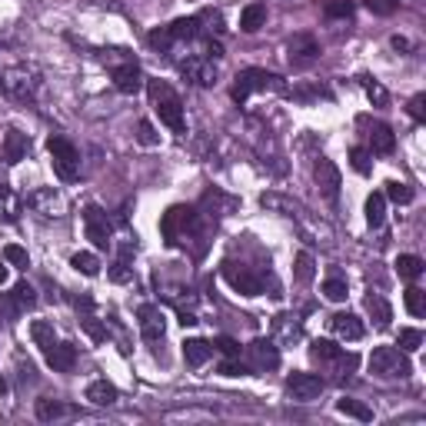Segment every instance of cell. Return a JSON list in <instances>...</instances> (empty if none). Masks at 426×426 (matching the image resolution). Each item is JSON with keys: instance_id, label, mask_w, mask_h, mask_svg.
<instances>
[{"instance_id": "e0dca14e", "label": "cell", "mask_w": 426, "mask_h": 426, "mask_svg": "<svg viewBox=\"0 0 426 426\" xmlns=\"http://www.w3.org/2000/svg\"><path fill=\"white\" fill-rule=\"evenodd\" d=\"M330 326H333V333H337L340 340H363V323H360V316H353V314H337L333 320H330Z\"/></svg>"}, {"instance_id": "4316f807", "label": "cell", "mask_w": 426, "mask_h": 426, "mask_svg": "<svg viewBox=\"0 0 426 426\" xmlns=\"http://www.w3.org/2000/svg\"><path fill=\"white\" fill-rule=\"evenodd\" d=\"M337 410H340L343 416H353V420H360V423H370V420H373V410H370L366 403H360V400H350V396L337 400Z\"/></svg>"}, {"instance_id": "60d3db41", "label": "cell", "mask_w": 426, "mask_h": 426, "mask_svg": "<svg viewBox=\"0 0 426 426\" xmlns=\"http://www.w3.org/2000/svg\"><path fill=\"white\" fill-rule=\"evenodd\" d=\"M147 44H150L153 51L170 53V44H174V37H170V30H167V27H160V30H153L150 37H147Z\"/></svg>"}, {"instance_id": "83f0119b", "label": "cell", "mask_w": 426, "mask_h": 426, "mask_svg": "<svg viewBox=\"0 0 426 426\" xmlns=\"http://www.w3.org/2000/svg\"><path fill=\"white\" fill-rule=\"evenodd\" d=\"M4 84H7V90H11L17 101H30V97H34V80H30V77H24V70L11 74Z\"/></svg>"}, {"instance_id": "ee69618b", "label": "cell", "mask_w": 426, "mask_h": 426, "mask_svg": "<svg viewBox=\"0 0 426 426\" xmlns=\"http://www.w3.org/2000/svg\"><path fill=\"white\" fill-rule=\"evenodd\" d=\"M137 140L143 147H157V143H160V137H157V130H153L150 120H140L137 124Z\"/></svg>"}, {"instance_id": "f1b7e54d", "label": "cell", "mask_w": 426, "mask_h": 426, "mask_svg": "<svg viewBox=\"0 0 426 426\" xmlns=\"http://www.w3.org/2000/svg\"><path fill=\"white\" fill-rule=\"evenodd\" d=\"M370 147H373V153H393V147H396V137H393V130L389 127H373L370 130Z\"/></svg>"}, {"instance_id": "52a82bcc", "label": "cell", "mask_w": 426, "mask_h": 426, "mask_svg": "<svg viewBox=\"0 0 426 426\" xmlns=\"http://www.w3.org/2000/svg\"><path fill=\"white\" fill-rule=\"evenodd\" d=\"M310 356H314L316 363H330V366H340V370H353L356 366V356L343 353V347H337L333 340H314L310 343Z\"/></svg>"}, {"instance_id": "b9f144b4", "label": "cell", "mask_w": 426, "mask_h": 426, "mask_svg": "<svg viewBox=\"0 0 426 426\" xmlns=\"http://www.w3.org/2000/svg\"><path fill=\"white\" fill-rule=\"evenodd\" d=\"M4 260L7 264H13V266H30V257H27V250L24 247H17V243H11V247H4Z\"/></svg>"}, {"instance_id": "484cf974", "label": "cell", "mask_w": 426, "mask_h": 426, "mask_svg": "<svg viewBox=\"0 0 426 426\" xmlns=\"http://www.w3.org/2000/svg\"><path fill=\"white\" fill-rule=\"evenodd\" d=\"M366 310H370V316L376 320V326L383 330V326H389V320H393V310H389V303L380 297V293H370L366 297Z\"/></svg>"}, {"instance_id": "f546056e", "label": "cell", "mask_w": 426, "mask_h": 426, "mask_svg": "<svg viewBox=\"0 0 426 426\" xmlns=\"http://www.w3.org/2000/svg\"><path fill=\"white\" fill-rule=\"evenodd\" d=\"M30 337H34V343H37L40 350H51L53 343H57L53 323H47V320H34V323H30Z\"/></svg>"}, {"instance_id": "8fae6325", "label": "cell", "mask_w": 426, "mask_h": 426, "mask_svg": "<svg viewBox=\"0 0 426 426\" xmlns=\"http://www.w3.org/2000/svg\"><path fill=\"white\" fill-rule=\"evenodd\" d=\"M180 74L193 80V84H200V87H213L217 84V70H213V60H203V57H187V60H180Z\"/></svg>"}, {"instance_id": "d6a6232c", "label": "cell", "mask_w": 426, "mask_h": 426, "mask_svg": "<svg viewBox=\"0 0 426 426\" xmlns=\"http://www.w3.org/2000/svg\"><path fill=\"white\" fill-rule=\"evenodd\" d=\"M293 273H297V280H300V283H314L316 264H314V257H310L306 250L297 253V260H293Z\"/></svg>"}, {"instance_id": "836d02e7", "label": "cell", "mask_w": 426, "mask_h": 426, "mask_svg": "<svg viewBox=\"0 0 426 426\" xmlns=\"http://www.w3.org/2000/svg\"><path fill=\"white\" fill-rule=\"evenodd\" d=\"M347 280L343 276H330V280H323V297L326 300H333V303H343L347 300Z\"/></svg>"}, {"instance_id": "4dcf8cb0", "label": "cell", "mask_w": 426, "mask_h": 426, "mask_svg": "<svg viewBox=\"0 0 426 426\" xmlns=\"http://www.w3.org/2000/svg\"><path fill=\"white\" fill-rule=\"evenodd\" d=\"M383 217H387V197H383V193H370V197H366V224L380 226Z\"/></svg>"}, {"instance_id": "6f0895ef", "label": "cell", "mask_w": 426, "mask_h": 426, "mask_svg": "<svg viewBox=\"0 0 426 426\" xmlns=\"http://www.w3.org/2000/svg\"><path fill=\"white\" fill-rule=\"evenodd\" d=\"M180 323H183V326H193V323H197V316H193V314H180Z\"/></svg>"}, {"instance_id": "cb8c5ba5", "label": "cell", "mask_w": 426, "mask_h": 426, "mask_svg": "<svg viewBox=\"0 0 426 426\" xmlns=\"http://www.w3.org/2000/svg\"><path fill=\"white\" fill-rule=\"evenodd\" d=\"M167 30H170L174 40H193V37H200V17H180Z\"/></svg>"}, {"instance_id": "9f6ffc18", "label": "cell", "mask_w": 426, "mask_h": 426, "mask_svg": "<svg viewBox=\"0 0 426 426\" xmlns=\"http://www.w3.org/2000/svg\"><path fill=\"white\" fill-rule=\"evenodd\" d=\"M389 44H393V51H410V40H403V37H393Z\"/></svg>"}, {"instance_id": "7c38bea8", "label": "cell", "mask_w": 426, "mask_h": 426, "mask_svg": "<svg viewBox=\"0 0 426 426\" xmlns=\"http://www.w3.org/2000/svg\"><path fill=\"white\" fill-rule=\"evenodd\" d=\"M247 353H250V363L257 366V370H276L280 366V350H276L273 340H253L250 347H247Z\"/></svg>"}, {"instance_id": "8d00e7d4", "label": "cell", "mask_w": 426, "mask_h": 426, "mask_svg": "<svg viewBox=\"0 0 426 426\" xmlns=\"http://www.w3.org/2000/svg\"><path fill=\"white\" fill-rule=\"evenodd\" d=\"M383 197H389L393 203H410L413 200V187L410 183H400V180H393V183H387V193Z\"/></svg>"}, {"instance_id": "44dd1931", "label": "cell", "mask_w": 426, "mask_h": 426, "mask_svg": "<svg viewBox=\"0 0 426 426\" xmlns=\"http://www.w3.org/2000/svg\"><path fill=\"white\" fill-rule=\"evenodd\" d=\"M210 353H213V343H207V340H187L183 343V360H187L190 366H203L207 360H210Z\"/></svg>"}, {"instance_id": "e575fe53", "label": "cell", "mask_w": 426, "mask_h": 426, "mask_svg": "<svg viewBox=\"0 0 426 426\" xmlns=\"http://www.w3.org/2000/svg\"><path fill=\"white\" fill-rule=\"evenodd\" d=\"M403 303H406V310H410V316H423L426 314V293L420 287H410L406 293H403Z\"/></svg>"}, {"instance_id": "7402d4cb", "label": "cell", "mask_w": 426, "mask_h": 426, "mask_svg": "<svg viewBox=\"0 0 426 426\" xmlns=\"http://www.w3.org/2000/svg\"><path fill=\"white\" fill-rule=\"evenodd\" d=\"M264 24H266V7L264 4L243 7V13H240V30H243V34H257Z\"/></svg>"}, {"instance_id": "816d5d0a", "label": "cell", "mask_w": 426, "mask_h": 426, "mask_svg": "<svg viewBox=\"0 0 426 426\" xmlns=\"http://www.w3.org/2000/svg\"><path fill=\"white\" fill-rule=\"evenodd\" d=\"M213 347L224 353V356H240V343L233 337H217V343H213Z\"/></svg>"}, {"instance_id": "9a60e30c", "label": "cell", "mask_w": 426, "mask_h": 426, "mask_svg": "<svg viewBox=\"0 0 426 426\" xmlns=\"http://www.w3.org/2000/svg\"><path fill=\"white\" fill-rule=\"evenodd\" d=\"M113 87L120 90V93H137V90L143 87V74H140L137 63L117 67V70H113Z\"/></svg>"}, {"instance_id": "603a6c76", "label": "cell", "mask_w": 426, "mask_h": 426, "mask_svg": "<svg viewBox=\"0 0 426 426\" xmlns=\"http://www.w3.org/2000/svg\"><path fill=\"white\" fill-rule=\"evenodd\" d=\"M87 400L97 403V406H110V403H117V387L107 380H93L87 387Z\"/></svg>"}, {"instance_id": "7dc6e473", "label": "cell", "mask_w": 426, "mask_h": 426, "mask_svg": "<svg viewBox=\"0 0 426 426\" xmlns=\"http://www.w3.org/2000/svg\"><path fill=\"white\" fill-rule=\"evenodd\" d=\"M0 207H4V217L7 220H17V200L11 197V190L0 183Z\"/></svg>"}, {"instance_id": "3957f363", "label": "cell", "mask_w": 426, "mask_h": 426, "mask_svg": "<svg viewBox=\"0 0 426 426\" xmlns=\"http://www.w3.org/2000/svg\"><path fill=\"white\" fill-rule=\"evenodd\" d=\"M47 150H51L53 157V174L60 176V180H77V174H80V153H77V147L70 143L67 137H51L47 140Z\"/></svg>"}, {"instance_id": "f907efd6", "label": "cell", "mask_w": 426, "mask_h": 426, "mask_svg": "<svg viewBox=\"0 0 426 426\" xmlns=\"http://www.w3.org/2000/svg\"><path fill=\"white\" fill-rule=\"evenodd\" d=\"M410 117H413L416 124L426 120V93H416L413 101H410Z\"/></svg>"}, {"instance_id": "ac0fdd59", "label": "cell", "mask_w": 426, "mask_h": 426, "mask_svg": "<svg viewBox=\"0 0 426 426\" xmlns=\"http://www.w3.org/2000/svg\"><path fill=\"white\" fill-rule=\"evenodd\" d=\"M140 330H143V340L147 343L163 340V316L157 306H140Z\"/></svg>"}, {"instance_id": "f6af8a7d", "label": "cell", "mask_w": 426, "mask_h": 426, "mask_svg": "<svg viewBox=\"0 0 426 426\" xmlns=\"http://www.w3.org/2000/svg\"><path fill=\"white\" fill-rule=\"evenodd\" d=\"M350 167L356 170V174H370V150L353 147V150H350Z\"/></svg>"}, {"instance_id": "db71d44e", "label": "cell", "mask_w": 426, "mask_h": 426, "mask_svg": "<svg viewBox=\"0 0 426 426\" xmlns=\"http://www.w3.org/2000/svg\"><path fill=\"white\" fill-rule=\"evenodd\" d=\"M353 13V0H337L326 7V17H350Z\"/></svg>"}, {"instance_id": "5bb4252c", "label": "cell", "mask_w": 426, "mask_h": 426, "mask_svg": "<svg viewBox=\"0 0 426 426\" xmlns=\"http://www.w3.org/2000/svg\"><path fill=\"white\" fill-rule=\"evenodd\" d=\"M30 207L37 213H44V217H63V210H67V203H63L60 193H53V190H37V193H30Z\"/></svg>"}, {"instance_id": "30bf717a", "label": "cell", "mask_w": 426, "mask_h": 426, "mask_svg": "<svg viewBox=\"0 0 426 426\" xmlns=\"http://www.w3.org/2000/svg\"><path fill=\"white\" fill-rule=\"evenodd\" d=\"M287 51H290V63H293V67H310V63L320 57V44H316L310 34H297V37L287 44Z\"/></svg>"}, {"instance_id": "8992f818", "label": "cell", "mask_w": 426, "mask_h": 426, "mask_svg": "<svg viewBox=\"0 0 426 426\" xmlns=\"http://www.w3.org/2000/svg\"><path fill=\"white\" fill-rule=\"evenodd\" d=\"M224 280L237 290V293H243V297H260V293H264V280L257 273H250L247 266H237L233 260L224 264Z\"/></svg>"}, {"instance_id": "1f68e13d", "label": "cell", "mask_w": 426, "mask_h": 426, "mask_svg": "<svg viewBox=\"0 0 426 426\" xmlns=\"http://www.w3.org/2000/svg\"><path fill=\"white\" fill-rule=\"evenodd\" d=\"M70 266H74L77 273H84V276H97V273H101V260H97L93 253H74V257H70Z\"/></svg>"}, {"instance_id": "ffe728a7", "label": "cell", "mask_w": 426, "mask_h": 426, "mask_svg": "<svg viewBox=\"0 0 426 426\" xmlns=\"http://www.w3.org/2000/svg\"><path fill=\"white\" fill-rule=\"evenodd\" d=\"M27 150H30V140H27V134H20V130H7V137H4V157L11 163L24 160Z\"/></svg>"}, {"instance_id": "6da1fadb", "label": "cell", "mask_w": 426, "mask_h": 426, "mask_svg": "<svg viewBox=\"0 0 426 426\" xmlns=\"http://www.w3.org/2000/svg\"><path fill=\"white\" fill-rule=\"evenodd\" d=\"M150 87V101H153V110L160 113V120L174 134H187V120H183V103H180V97L174 93V87L170 84H163V80H150L147 84Z\"/></svg>"}, {"instance_id": "9c48e42d", "label": "cell", "mask_w": 426, "mask_h": 426, "mask_svg": "<svg viewBox=\"0 0 426 426\" xmlns=\"http://www.w3.org/2000/svg\"><path fill=\"white\" fill-rule=\"evenodd\" d=\"M314 176H316V187H320V193H323L326 200H337L340 197V170L333 160H326V157H320L314 167Z\"/></svg>"}, {"instance_id": "11a10c76", "label": "cell", "mask_w": 426, "mask_h": 426, "mask_svg": "<svg viewBox=\"0 0 426 426\" xmlns=\"http://www.w3.org/2000/svg\"><path fill=\"white\" fill-rule=\"evenodd\" d=\"M84 330L90 333V340H93V343H103V340H107V330H103V326L97 323V320H90V316L84 320Z\"/></svg>"}, {"instance_id": "277c9868", "label": "cell", "mask_w": 426, "mask_h": 426, "mask_svg": "<svg viewBox=\"0 0 426 426\" xmlns=\"http://www.w3.org/2000/svg\"><path fill=\"white\" fill-rule=\"evenodd\" d=\"M193 220H197V213L190 210V207H183V203L170 207V210L160 217V233H163V240H167L170 247H176V243H180V237H187V230L193 226Z\"/></svg>"}, {"instance_id": "7a4b0ae2", "label": "cell", "mask_w": 426, "mask_h": 426, "mask_svg": "<svg viewBox=\"0 0 426 426\" xmlns=\"http://www.w3.org/2000/svg\"><path fill=\"white\" fill-rule=\"evenodd\" d=\"M370 373L380 376V380H406L413 373V366L406 360V353L396 350V347H376L370 353Z\"/></svg>"}, {"instance_id": "7bdbcfd3", "label": "cell", "mask_w": 426, "mask_h": 426, "mask_svg": "<svg viewBox=\"0 0 426 426\" xmlns=\"http://www.w3.org/2000/svg\"><path fill=\"white\" fill-rule=\"evenodd\" d=\"M366 97L373 101V107H387L389 103V93L383 84H376V80H366Z\"/></svg>"}, {"instance_id": "d6986e66", "label": "cell", "mask_w": 426, "mask_h": 426, "mask_svg": "<svg viewBox=\"0 0 426 426\" xmlns=\"http://www.w3.org/2000/svg\"><path fill=\"white\" fill-rule=\"evenodd\" d=\"M273 337L280 340V343H297V340L303 337V326L297 316H290V314H280L273 320Z\"/></svg>"}, {"instance_id": "91938a15", "label": "cell", "mask_w": 426, "mask_h": 426, "mask_svg": "<svg viewBox=\"0 0 426 426\" xmlns=\"http://www.w3.org/2000/svg\"><path fill=\"white\" fill-rule=\"evenodd\" d=\"M4 393H7V380L0 376V396H4Z\"/></svg>"}, {"instance_id": "680465c9", "label": "cell", "mask_w": 426, "mask_h": 426, "mask_svg": "<svg viewBox=\"0 0 426 426\" xmlns=\"http://www.w3.org/2000/svg\"><path fill=\"white\" fill-rule=\"evenodd\" d=\"M0 283H7V260H0Z\"/></svg>"}, {"instance_id": "bcb514c9", "label": "cell", "mask_w": 426, "mask_h": 426, "mask_svg": "<svg viewBox=\"0 0 426 426\" xmlns=\"http://www.w3.org/2000/svg\"><path fill=\"white\" fill-rule=\"evenodd\" d=\"M396 7H400V0H366V11L376 17H389Z\"/></svg>"}, {"instance_id": "2e32d148", "label": "cell", "mask_w": 426, "mask_h": 426, "mask_svg": "<svg viewBox=\"0 0 426 426\" xmlns=\"http://www.w3.org/2000/svg\"><path fill=\"white\" fill-rule=\"evenodd\" d=\"M44 353H47V366L57 370V373H70L77 363V350L70 343H53L51 350H44Z\"/></svg>"}, {"instance_id": "74e56055", "label": "cell", "mask_w": 426, "mask_h": 426, "mask_svg": "<svg viewBox=\"0 0 426 426\" xmlns=\"http://www.w3.org/2000/svg\"><path fill=\"white\" fill-rule=\"evenodd\" d=\"M67 413V406L57 400H37V416L44 420V423H51V420H57V416Z\"/></svg>"}, {"instance_id": "d4e9b609", "label": "cell", "mask_w": 426, "mask_h": 426, "mask_svg": "<svg viewBox=\"0 0 426 426\" xmlns=\"http://www.w3.org/2000/svg\"><path fill=\"white\" fill-rule=\"evenodd\" d=\"M423 260L416 257V253H403V257H396V273H400V280H420L423 276Z\"/></svg>"}, {"instance_id": "f5cc1de1", "label": "cell", "mask_w": 426, "mask_h": 426, "mask_svg": "<svg viewBox=\"0 0 426 426\" xmlns=\"http://www.w3.org/2000/svg\"><path fill=\"white\" fill-rule=\"evenodd\" d=\"M200 57H203V60H220V57H224V47H220L213 37H207V40H203V53H200Z\"/></svg>"}, {"instance_id": "5b68a950", "label": "cell", "mask_w": 426, "mask_h": 426, "mask_svg": "<svg viewBox=\"0 0 426 426\" xmlns=\"http://www.w3.org/2000/svg\"><path fill=\"white\" fill-rule=\"evenodd\" d=\"M253 90H283V84H280L276 74H266V70H243L230 93H233V101L240 103V101H247Z\"/></svg>"}, {"instance_id": "681fc988", "label": "cell", "mask_w": 426, "mask_h": 426, "mask_svg": "<svg viewBox=\"0 0 426 426\" xmlns=\"http://www.w3.org/2000/svg\"><path fill=\"white\" fill-rule=\"evenodd\" d=\"M110 280H113V283H130V280H134V273H130L127 260H117V264L110 266Z\"/></svg>"}, {"instance_id": "ab89813d", "label": "cell", "mask_w": 426, "mask_h": 426, "mask_svg": "<svg viewBox=\"0 0 426 426\" xmlns=\"http://www.w3.org/2000/svg\"><path fill=\"white\" fill-rule=\"evenodd\" d=\"M20 314V303L13 300V293H0V316H4V323H13Z\"/></svg>"}, {"instance_id": "d590c367", "label": "cell", "mask_w": 426, "mask_h": 426, "mask_svg": "<svg viewBox=\"0 0 426 426\" xmlns=\"http://www.w3.org/2000/svg\"><path fill=\"white\" fill-rule=\"evenodd\" d=\"M396 347H400L403 353H416L423 347V333L413 330V326H406V330H400V337H396Z\"/></svg>"}, {"instance_id": "c3c4849f", "label": "cell", "mask_w": 426, "mask_h": 426, "mask_svg": "<svg viewBox=\"0 0 426 426\" xmlns=\"http://www.w3.org/2000/svg\"><path fill=\"white\" fill-rule=\"evenodd\" d=\"M220 373L224 376H247V366L240 363V356H226L224 363H220Z\"/></svg>"}, {"instance_id": "4fadbf2b", "label": "cell", "mask_w": 426, "mask_h": 426, "mask_svg": "<svg viewBox=\"0 0 426 426\" xmlns=\"http://www.w3.org/2000/svg\"><path fill=\"white\" fill-rule=\"evenodd\" d=\"M87 240H93V247L107 250L110 247V226H107V213L101 207H87Z\"/></svg>"}, {"instance_id": "ba28073f", "label": "cell", "mask_w": 426, "mask_h": 426, "mask_svg": "<svg viewBox=\"0 0 426 426\" xmlns=\"http://www.w3.org/2000/svg\"><path fill=\"white\" fill-rule=\"evenodd\" d=\"M287 393H290V400H300V403L316 400V396L323 393V376H316V373H290Z\"/></svg>"}, {"instance_id": "f35d334b", "label": "cell", "mask_w": 426, "mask_h": 426, "mask_svg": "<svg viewBox=\"0 0 426 426\" xmlns=\"http://www.w3.org/2000/svg\"><path fill=\"white\" fill-rule=\"evenodd\" d=\"M13 300L20 303V310H30V306H34V303H37V290L30 287V283H17V287H13Z\"/></svg>"}]
</instances>
